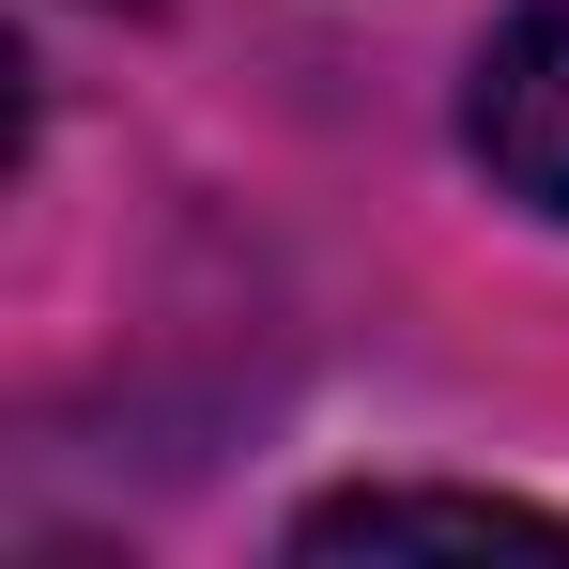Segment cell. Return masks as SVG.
<instances>
[{"instance_id":"cell-1","label":"cell","mask_w":569,"mask_h":569,"mask_svg":"<svg viewBox=\"0 0 569 569\" xmlns=\"http://www.w3.org/2000/svg\"><path fill=\"white\" fill-rule=\"evenodd\" d=\"M462 139L508 200L569 216V0H523L492 47H477V93H462Z\"/></svg>"},{"instance_id":"cell-2","label":"cell","mask_w":569,"mask_h":569,"mask_svg":"<svg viewBox=\"0 0 569 569\" xmlns=\"http://www.w3.org/2000/svg\"><path fill=\"white\" fill-rule=\"evenodd\" d=\"M400 539H569V523L508 492H339L292 523V555H400Z\"/></svg>"}]
</instances>
